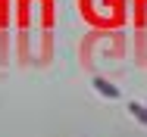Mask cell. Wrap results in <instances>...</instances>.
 <instances>
[{"mask_svg": "<svg viewBox=\"0 0 147 137\" xmlns=\"http://www.w3.org/2000/svg\"><path fill=\"white\" fill-rule=\"evenodd\" d=\"M128 109H131V115L147 128V106H141V103H128Z\"/></svg>", "mask_w": 147, "mask_h": 137, "instance_id": "obj_2", "label": "cell"}, {"mask_svg": "<svg viewBox=\"0 0 147 137\" xmlns=\"http://www.w3.org/2000/svg\"><path fill=\"white\" fill-rule=\"evenodd\" d=\"M91 84H94V90H97V94H103L107 100H119V97H122V94H119V87H116V84H110L107 78H100V75H97V78H94Z\"/></svg>", "mask_w": 147, "mask_h": 137, "instance_id": "obj_1", "label": "cell"}]
</instances>
